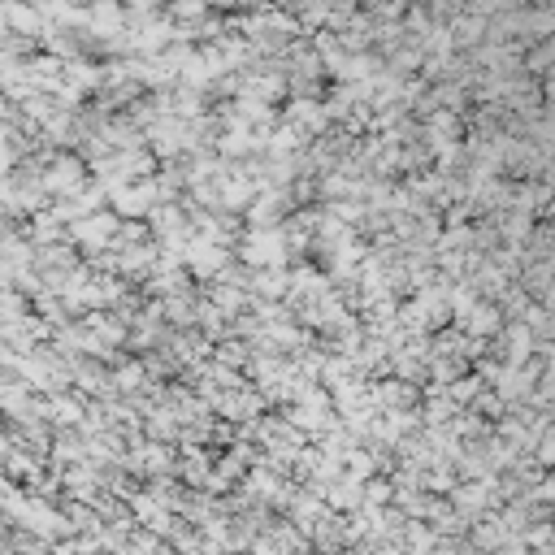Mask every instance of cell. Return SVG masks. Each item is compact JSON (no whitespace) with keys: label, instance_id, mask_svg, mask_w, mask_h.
I'll list each match as a JSON object with an SVG mask.
<instances>
[{"label":"cell","instance_id":"obj_1","mask_svg":"<svg viewBox=\"0 0 555 555\" xmlns=\"http://www.w3.org/2000/svg\"><path fill=\"white\" fill-rule=\"evenodd\" d=\"M48 187H69V191H74L78 187V165H57L52 178H48Z\"/></svg>","mask_w":555,"mask_h":555},{"label":"cell","instance_id":"obj_2","mask_svg":"<svg viewBox=\"0 0 555 555\" xmlns=\"http://www.w3.org/2000/svg\"><path fill=\"white\" fill-rule=\"evenodd\" d=\"M91 22L100 26V31H104V26L113 31V26H117V5H104V0H100V5L91 9Z\"/></svg>","mask_w":555,"mask_h":555}]
</instances>
